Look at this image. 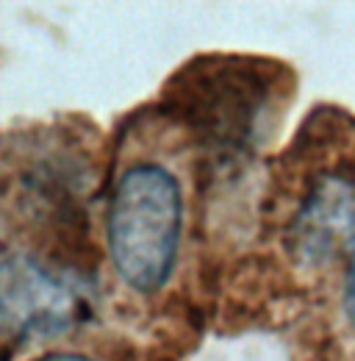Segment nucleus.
<instances>
[{"label": "nucleus", "instance_id": "obj_1", "mask_svg": "<svg viewBox=\"0 0 355 361\" xmlns=\"http://www.w3.org/2000/svg\"><path fill=\"white\" fill-rule=\"evenodd\" d=\"M183 226L178 178L161 164L128 167L111 195L106 217L108 256L136 292H156L173 275Z\"/></svg>", "mask_w": 355, "mask_h": 361}, {"label": "nucleus", "instance_id": "obj_2", "mask_svg": "<svg viewBox=\"0 0 355 361\" xmlns=\"http://www.w3.org/2000/svg\"><path fill=\"white\" fill-rule=\"evenodd\" d=\"M3 328L6 336H56L84 314V298L73 278L39 264L34 256L3 259Z\"/></svg>", "mask_w": 355, "mask_h": 361}, {"label": "nucleus", "instance_id": "obj_3", "mask_svg": "<svg viewBox=\"0 0 355 361\" xmlns=\"http://www.w3.org/2000/svg\"><path fill=\"white\" fill-rule=\"evenodd\" d=\"M264 103L261 78L239 61L222 64L200 78V87L189 90V109L200 111L197 128L225 145H239L253 134Z\"/></svg>", "mask_w": 355, "mask_h": 361}, {"label": "nucleus", "instance_id": "obj_4", "mask_svg": "<svg viewBox=\"0 0 355 361\" xmlns=\"http://www.w3.org/2000/svg\"><path fill=\"white\" fill-rule=\"evenodd\" d=\"M297 242L311 259H322L355 236V189L342 180H328L316 189L306 212L297 217Z\"/></svg>", "mask_w": 355, "mask_h": 361}, {"label": "nucleus", "instance_id": "obj_5", "mask_svg": "<svg viewBox=\"0 0 355 361\" xmlns=\"http://www.w3.org/2000/svg\"><path fill=\"white\" fill-rule=\"evenodd\" d=\"M344 306H347V314L355 322V250L350 256V264H347V281H344Z\"/></svg>", "mask_w": 355, "mask_h": 361}, {"label": "nucleus", "instance_id": "obj_6", "mask_svg": "<svg viewBox=\"0 0 355 361\" xmlns=\"http://www.w3.org/2000/svg\"><path fill=\"white\" fill-rule=\"evenodd\" d=\"M37 361H92L87 356H78V353H50V356H42Z\"/></svg>", "mask_w": 355, "mask_h": 361}]
</instances>
